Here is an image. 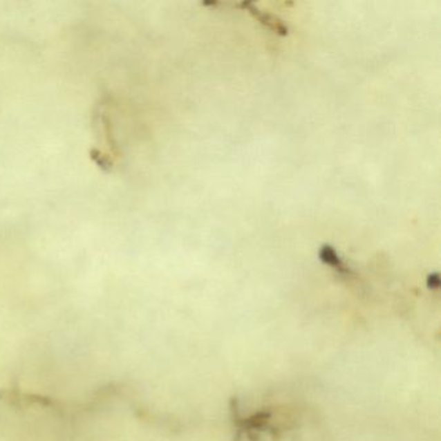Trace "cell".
Segmentation results:
<instances>
[{
  "label": "cell",
  "mask_w": 441,
  "mask_h": 441,
  "mask_svg": "<svg viewBox=\"0 0 441 441\" xmlns=\"http://www.w3.org/2000/svg\"><path fill=\"white\" fill-rule=\"evenodd\" d=\"M319 258H320V261L323 264L334 268L335 271L339 272L341 274L350 273V270L346 267V264L341 261V256L338 255L337 250L330 245H322L321 246L320 251H319Z\"/></svg>",
  "instance_id": "7a4b0ae2"
},
{
  "label": "cell",
  "mask_w": 441,
  "mask_h": 441,
  "mask_svg": "<svg viewBox=\"0 0 441 441\" xmlns=\"http://www.w3.org/2000/svg\"><path fill=\"white\" fill-rule=\"evenodd\" d=\"M427 285L430 289H439V285H440V280H439V274L438 273H431L429 277H427Z\"/></svg>",
  "instance_id": "3957f363"
},
{
  "label": "cell",
  "mask_w": 441,
  "mask_h": 441,
  "mask_svg": "<svg viewBox=\"0 0 441 441\" xmlns=\"http://www.w3.org/2000/svg\"><path fill=\"white\" fill-rule=\"evenodd\" d=\"M240 6L242 8H246V10H249L251 15H254L265 28L271 29L272 31H274V32H277L280 35H288V32H289L288 26L282 21L279 20L277 17L272 16L270 13L263 12L254 3H250V1H242Z\"/></svg>",
  "instance_id": "6da1fadb"
}]
</instances>
